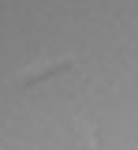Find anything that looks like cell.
<instances>
[{
    "instance_id": "1",
    "label": "cell",
    "mask_w": 138,
    "mask_h": 150,
    "mask_svg": "<svg viewBox=\"0 0 138 150\" xmlns=\"http://www.w3.org/2000/svg\"><path fill=\"white\" fill-rule=\"evenodd\" d=\"M63 68H71V60H67V56H63V60H49V64H34V68H26V71L19 75V83H22V86H34L38 79H49V75L63 71Z\"/></svg>"
}]
</instances>
